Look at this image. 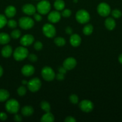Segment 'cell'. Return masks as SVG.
I'll return each mask as SVG.
<instances>
[{
	"instance_id": "cell-1",
	"label": "cell",
	"mask_w": 122,
	"mask_h": 122,
	"mask_svg": "<svg viewBox=\"0 0 122 122\" xmlns=\"http://www.w3.org/2000/svg\"><path fill=\"white\" fill-rule=\"evenodd\" d=\"M28 50L25 46H19L13 52V57L16 61H22L28 57Z\"/></svg>"
},
{
	"instance_id": "cell-2",
	"label": "cell",
	"mask_w": 122,
	"mask_h": 122,
	"mask_svg": "<svg viewBox=\"0 0 122 122\" xmlns=\"http://www.w3.org/2000/svg\"><path fill=\"white\" fill-rule=\"evenodd\" d=\"M20 108L19 102L14 99L8 100L6 103V109L11 114H16Z\"/></svg>"
},
{
	"instance_id": "cell-3",
	"label": "cell",
	"mask_w": 122,
	"mask_h": 122,
	"mask_svg": "<svg viewBox=\"0 0 122 122\" xmlns=\"http://www.w3.org/2000/svg\"><path fill=\"white\" fill-rule=\"evenodd\" d=\"M37 10L39 14H45L49 13L51 8V5L49 1L47 0H42L38 3L37 5Z\"/></svg>"
},
{
	"instance_id": "cell-4",
	"label": "cell",
	"mask_w": 122,
	"mask_h": 122,
	"mask_svg": "<svg viewBox=\"0 0 122 122\" xmlns=\"http://www.w3.org/2000/svg\"><path fill=\"white\" fill-rule=\"evenodd\" d=\"M77 21L81 24H85L89 22L90 17L88 12L85 10H80L78 11L75 15Z\"/></svg>"
},
{
	"instance_id": "cell-5",
	"label": "cell",
	"mask_w": 122,
	"mask_h": 122,
	"mask_svg": "<svg viewBox=\"0 0 122 122\" xmlns=\"http://www.w3.org/2000/svg\"><path fill=\"white\" fill-rule=\"evenodd\" d=\"M41 76L46 81H52L56 77V75L52 68L45 66L41 70Z\"/></svg>"
},
{
	"instance_id": "cell-6",
	"label": "cell",
	"mask_w": 122,
	"mask_h": 122,
	"mask_svg": "<svg viewBox=\"0 0 122 122\" xmlns=\"http://www.w3.org/2000/svg\"><path fill=\"white\" fill-rule=\"evenodd\" d=\"M19 25L23 29H30L34 25V21L29 17H22L19 20Z\"/></svg>"
},
{
	"instance_id": "cell-7",
	"label": "cell",
	"mask_w": 122,
	"mask_h": 122,
	"mask_svg": "<svg viewBox=\"0 0 122 122\" xmlns=\"http://www.w3.org/2000/svg\"><path fill=\"white\" fill-rule=\"evenodd\" d=\"M28 88L30 91L35 92L39 90L41 86V81L39 78H33L28 82Z\"/></svg>"
},
{
	"instance_id": "cell-8",
	"label": "cell",
	"mask_w": 122,
	"mask_h": 122,
	"mask_svg": "<svg viewBox=\"0 0 122 122\" xmlns=\"http://www.w3.org/2000/svg\"><path fill=\"white\" fill-rule=\"evenodd\" d=\"M42 30L44 35L49 38H52L56 35V29L53 25L50 23L45 24Z\"/></svg>"
},
{
	"instance_id": "cell-9",
	"label": "cell",
	"mask_w": 122,
	"mask_h": 122,
	"mask_svg": "<svg viewBox=\"0 0 122 122\" xmlns=\"http://www.w3.org/2000/svg\"><path fill=\"white\" fill-rule=\"evenodd\" d=\"M98 14L102 17H106L111 13V8L108 4L105 2H101L97 7Z\"/></svg>"
},
{
	"instance_id": "cell-10",
	"label": "cell",
	"mask_w": 122,
	"mask_h": 122,
	"mask_svg": "<svg viewBox=\"0 0 122 122\" xmlns=\"http://www.w3.org/2000/svg\"><path fill=\"white\" fill-rule=\"evenodd\" d=\"M79 107L83 112H85V113H89L93 110L94 105L92 101H89V100H84L80 102Z\"/></svg>"
},
{
	"instance_id": "cell-11",
	"label": "cell",
	"mask_w": 122,
	"mask_h": 122,
	"mask_svg": "<svg viewBox=\"0 0 122 122\" xmlns=\"http://www.w3.org/2000/svg\"><path fill=\"white\" fill-rule=\"evenodd\" d=\"M34 41V38L32 35L26 34L23 36L21 38L20 42L23 46H28L32 44Z\"/></svg>"
},
{
	"instance_id": "cell-12",
	"label": "cell",
	"mask_w": 122,
	"mask_h": 122,
	"mask_svg": "<svg viewBox=\"0 0 122 122\" xmlns=\"http://www.w3.org/2000/svg\"><path fill=\"white\" fill-rule=\"evenodd\" d=\"M77 65V61L73 57H69L64 60L63 63V66L67 70H70L74 69Z\"/></svg>"
},
{
	"instance_id": "cell-13",
	"label": "cell",
	"mask_w": 122,
	"mask_h": 122,
	"mask_svg": "<svg viewBox=\"0 0 122 122\" xmlns=\"http://www.w3.org/2000/svg\"><path fill=\"white\" fill-rule=\"evenodd\" d=\"M61 18V14L57 11L50 12L48 15V20L51 23H56L59 21Z\"/></svg>"
},
{
	"instance_id": "cell-14",
	"label": "cell",
	"mask_w": 122,
	"mask_h": 122,
	"mask_svg": "<svg viewBox=\"0 0 122 122\" xmlns=\"http://www.w3.org/2000/svg\"><path fill=\"white\" fill-rule=\"evenodd\" d=\"M37 8L31 4H26L22 7V11L28 15H33L36 13Z\"/></svg>"
},
{
	"instance_id": "cell-15",
	"label": "cell",
	"mask_w": 122,
	"mask_h": 122,
	"mask_svg": "<svg viewBox=\"0 0 122 122\" xmlns=\"http://www.w3.org/2000/svg\"><path fill=\"white\" fill-rule=\"evenodd\" d=\"M22 73L25 76H31L34 73L35 68L30 64H26L22 68Z\"/></svg>"
},
{
	"instance_id": "cell-16",
	"label": "cell",
	"mask_w": 122,
	"mask_h": 122,
	"mask_svg": "<svg viewBox=\"0 0 122 122\" xmlns=\"http://www.w3.org/2000/svg\"><path fill=\"white\" fill-rule=\"evenodd\" d=\"M71 45L74 47H77L80 45L81 42V38L78 35L74 34L71 35L69 39Z\"/></svg>"
},
{
	"instance_id": "cell-17",
	"label": "cell",
	"mask_w": 122,
	"mask_h": 122,
	"mask_svg": "<svg viewBox=\"0 0 122 122\" xmlns=\"http://www.w3.org/2000/svg\"><path fill=\"white\" fill-rule=\"evenodd\" d=\"M13 53V49L10 45H6L1 50V54L5 58H8Z\"/></svg>"
},
{
	"instance_id": "cell-18",
	"label": "cell",
	"mask_w": 122,
	"mask_h": 122,
	"mask_svg": "<svg viewBox=\"0 0 122 122\" xmlns=\"http://www.w3.org/2000/svg\"><path fill=\"white\" fill-rule=\"evenodd\" d=\"M16 14V9L13 5H9L5 10V15L8 18H12Z\"/></svg>"
},
{
	"instance_id": "cell-19",
	"label": "cell",
	"mask_w": 122,
	"mask_h": 122,
	"mask_svg": "<svg viewBox=\"0 0 122 122\" xmlns=\"http://www.w3.org/2000/svg\"><path fill=\"white\" fill-rule=\"evenodd\" d=\"M116 21L114 19L111 17H108L105 20V26L107 29L110 30H112L116 27Z\"/></svg>"
},
{
	"instance_id": "cell-20",
	"label": "cell",
	"mask_w": 122,
	"mask_h": 122,
	"mask_svg": "<svg viewBox=\"0 0 122 122\" xmlns=\"http://www.w3.org/2000/svg\"><path fill=\"white\" fill-rule=\"evenodd\" d=\"M22 114L25 116H30L33 113V107L29 106H26L22 108Z\"/></svg>"
},
{
	"instance_id": "cell-21",
	"label": "cell",
	"mask_w": 122,
	"mask_h": 122,
	"mask_svg": "<svg viewBox=\"0 0 122 122\" xmlns=\"http://www.w3.org/2000/svg\"><path fill=\"white\" fill-rule=\"evenodd\" d=\"M54 120H55L54 116L50 112L45 113V114H44L41 119V121L43 122H54Z\"/></svg>"
},
{
	"instance_id": "cell-22",
	"label": "cell",
	"mask_w": 122,
	"mask_h": 122,
	"mask_svg": "<svg viewBox=\"0 0 122 122\" xmlns=\"http://www.w3.org/2000/svg\"><path fill=\"white\" fill-rule=\"evenodd\" d=\"M10 41V36L6 33H0V44L6 45Z\"/></svg>"
},
{
	"instance_id": "cell-23",
	"label": "cell",
	"mask_w": 122,
	"mask_h": 122,
	"mask_svg": "<svg viewBox=\"0 0 122 122\" xmlns=\"http://www.w3.org/2000/svg\"><path fill=\"white\" fill-rule=\"evenodd\" d=\"M9 97L10 93L8 91L4 89H0V102L7 101Z\"/></svg>"
},
{
	"instance_id": "cell-24",
	"label": "cell",
	"mask_w": 122,
	"mask_h": 122,
	"mask_svg": "<svg viewBox=\"0 0 122 122\" xmlns=\"http://www.w3.org/2000/svg\"><path fill=\"white\" fill-rule=\"evenodd\" d=\"M65 7V4L63 0H56L54 3V7L57 11L63 10Z\"/></svg>"
},
{
	"instance_id": "cell-25",
	"label": "cell",
	"mask_w": 122,
	"mask_h": 122,
	"mask_svg": "<svg viewBox=\"0 0 122 122\" xmlns=\"http://www.w3.org/2000/svg\"><path fill=\"white\" fill-rule=\"evenodd\" d=\"M93 31V27L92 25L89 24L86 25L83 29V32L85 35H90L92 33Z\"/></svg>"
},
{
	"instance_id": "cell-26",
	"label": "cell",
	"mask_w": 122,
	"mask_h": 122,
	"mask_svg": "<svg viewBox=\"0 0 122 122\" xmlns=\"http://www.w3.org/2000/svg\"><path fill=\"white\" fill-rule=\"evenodd\" d=\"M55 43L58 46H63L65 45V39L62 37H57L55 39Z\"/></svg>"
},
{
	"instance_id": "cell-27",
	"label": "cell",
	"mask_w": 122,
	"mask_h": 122,
	"mask_svg": "<svg viewBox=\"0 0 122 122\" xmlns=\"http://www.w3.org/2000/svg\"><path fill=\"white\" fill-rule=\"evenodd\" d=\"M41 108L43 111L47 113V112H49L50 111V105L49 103L47 101H42L41 102Z\"/></svg>"
},
{
	"instance_id": "cell-28",
	"label": "cell",
	"mask_w": 122,
	"mask_h": 122,
	"mask_svg": "<svg viewBox=\"0 0 122 122\" xmlns=\"http://www.w3.org/2000/svg\"><path fill=\"white\" fill-rule=\"evenodd\" d=\"M7 20L6 15L0 14V29H2L7 25Z\"/></svg>"
},
{
	"instance_id": "cell-29",
	"label": "cell",
	"mask_w": 122,
	"mask_h": 122,
	"mask_svg": "<svg viewBox=\"0 0 122 122\" xmlns=\"http://www.w3.org/2000/svg\"><path fill=\"white\" fill-rule=\"evenodd\" d=\"M21 36V32L18 29H15L13 31H12L11 33V36L13 39H18Z\"/></svg>"
},
{
	"instance_id": "cell-30",
	"label": "cell",
	"mask_w": 122,
	"mask_h": 122,
	"mask_svg": "<svg viewBox=\"0 0 122 122\" xmlns=\"http://www.w3.org/2000/svg\"><path fill=\"white\" fill-rule=\"evenodd\" d=\"M17 91L18 95H20V96H24L26 94L27 89L24 86H21L18 88Z\"/></svg>"
},
{
	"instance_id": "cell-31",
	"label": "cell",
	"mask_w": 122,
	"mask_h": 122,
	"mask_svg": "<svg viewBox=\"0 0 122 122\" xmlns=\"http://www.w3.org/2000/svg\"><path fill=\"white\" fill-rule=\"evenodd\" d=\"M7 25L10 28L14 29L17 27V21L16 20H13V19H10L8 21H7Z\"/></svg>"
},
{
	"instance_id": "cell-32",
	"label": "cell",
	"mask_w": 122,
	"mask_h": 122,
	"mask_svg": "<svg viewBox=\"0 0 122 122\" xmlns=\"http://www.w3.org/2000/svg\"><path fill=\"white\" fill-rule=\"evenodd\" d=\"M111 14H112V17H114L116 19H118L122 15V13L121 12V11L117 9H115L114 10H112V12H111Z\"/></svg>"
},
{
	"instance_id": "cell-33",
	"label": "cell",
	"mask_w": 122,
	"mask_h": 122,
	"mask_svg": "<svg viewBox=\"0 0 122 122\" xmlns=\"http://www.w3.org/2000/svg\"><path fill=\"white\" fill-rule=\"evenodd\" d=\"M69 100L72 104H76L78 102V97H77V95H75V94H72V95L69 97Z\"/></svg>"
},
{
	"instance_id": "cell-34",
	"label": "cell",
	"mask_w": 122,
	"mask_h": 122,
	"mask_svg": "<svg viewBox=\"0 0 122 122\" xmlns=\"http://www.w3.org/2000/svg\"><path fill=\"white\" fill-rule=\"evenodd\" d=\"M72 14V12L69 9H63L62 11L61 15L63 17H69Z\"/></svg>"
},
{
	"instance_id": "cell-35",
	"label": "cell",
	"mask_w": 122,
	"mask_h": 122,
	"mask_svg": "<svg viewBox=\"0 0 122 122\" xmlns=\"http://www.w3.org/2000/svg\"><path fill=\"white\" fill-rule=\"evenodd\" d=\"M43 44H42L41 42L39 41H37L35 42L33 46H34V48L37 51H40L42 48H43Z\"/></svg>"
},
{
	"instance_id": "cell-36",
	"label": "cell",
	"mask_w": 122,
	"mask_h": 122,
	"mask_svg": "<svg viewBox=\"0 0 122 122\" xmlns=\"http://www.w3.org/2000/svg\"><path fill=\"white\" fill-rule=\"evenodd\" d=\"M28 58L32 62L37 61V59H38L37 56L35 54H31L28 55Z\"/></svg>"
},
{
	"instance_id": "cell-37",
	"label": "cell",
	"mask_w": 122,
	"mask_h": 122,
	"mask_svg": "<svg viewBox=\"0 0 122 122\" xmlns=\"http://www.w3.org/2000/svg\"><path fill=\"white\" fill-rule=\"evenodd\" d=\"M33 17H34L35 20L37 21H41L42 19H43L41 15V14H39V13H35L33 14Z\"/></svg>"
},
{
	"instance_id": "cell-38",
	"label": "cell",
	"mask_w": 122,
	"mask_h": 122,
	"mask_svg": "<svg viewBox=\"0 0 122 122\" xmlns=\"http://www.w3.org/2000/svg\"><path fill=\"white\" fill-rule=\"evenodd\" d=\"M56 77L58 81H63L65 78V74L61 73L59 72L57 75H56Z\"/></svg>"
},
{
	"instance_id": "cell-39",
	"label": "cell",
	"mask_w": 122,
	"mask_h": 122,
	"mask_svg": "<svg viewBox=\"0 0 122 122\" xmlns=\"http://www.w3.org/2000/svg\"><path fill=\"white\" fill-rule=\"evenodd\" d=\"M7 119V115L4 112H1L0 113V120L4 121Z\"/></svg>"
},
{
	"instance_id": "cell-40",
	"label": "cell",
	"mask_w": 122,
	"mask_h": 122,
	"mask_svg": "<svg viewBox=\"0 0 122 122\" xmlns=\"http://www.w3.org/2000/svg\"><path fill=\"white\" fill-rule=\"evenodd\" d=\"M14 120H15L16 122H21L22 120V116L20 115H19V114H17L16 113V115L14 116Z\"/></svg>"
},
{
	"instance_id": "cell-41",
	"label": "cell",
	"mask_w": 122,
	"mask_h": 122,
	"mask_svg": "<svg viewBox=\"0 0 122 122\" xmlns=\"http://www.w3.org/2000/svg\"><path fill=\"white\" fill-rule=\"evenodd\" d=\"M65 122H76V120L75 119H74L73 117L71 116H68L65 119Z\"/></svg>"
},
{
	"instance_id": "cell-42",
	"label": "cell",
	"mask_w": 122,
	"mask_h": 122,
	"mask_svg": "<svg viewBox=\"0 0 122 122\" xmlns=\"http://www.w3.org/2000/svg\"><path fill=\"white\" fill-rule=\"evenodd\" d=\"M58 71L59 72L61 73L65 74L66 73H67V70L63 66V67H60L58 69Z\"/></svg>"
},
{
	"instance_id": "cell-43",
	"label": "cell",
	"mask_w": 122,
	"mask_h": 122,
	"mask_svg": "<svg viewBox=\"0 0 122 122\" xmlns=\"http://www.w3.org/2000/svg\"><path fill=\"white\" fill-rule=\"evenodd\" d=\"M72 32H73L72 29L71 27H69V26H68V27H67V28L65 29V32L67 33V34L68 35L72 34Z\"/></svg>"
},
{
	"instance_id": "cell-44",
	"label": "cell",
	"mask_w": 122,
	"mask_h": 122,
	"mask_svg": "<svg viewBox=\"0 0 122 122\" xmlns=\"http://www.w3.org/2000/svg\"><path fill=\"white\" fill-rule=\"evenodd\" d=\"M3 75V69H2V67L0 66V77L2 76Z\"/></svg>"
},
{
	"instance_id": "cell-45",
	"label": "cell",
	"mask_w": 122,
	"mask_h": 122,
	"mask_svg": "<svg viewBox=\"0 0 122 122\" xmlns=\"http://www.w3.org/2000/svg\"><path fill=\"white\" fill-rule=\"evenodd\" d=\"M118 61H119L121 64H122V54H121L119 57H118Z\"/></svg>"
},
{
	"instance_id": "cell-46",
	"label": "cell",
	"mask_w": 122,
	"mask_h": 122,
	"mask_svg": "<svg viewBox=\"0 0 122 122\" xmlns=\"http://www.w3.org/2000/svg\"><path fill=\"white\" fill-rule=\"evenodd\" d=\"M28 82L27 81H22V84H23V85H27Z\"/></svg>"
},
{
	"instance_id": "cell-47",
	"label": "cell",
	"mask_w": 122,
	"mask_h": 122,
	"mask_svg": "<svg viewBox=\"0 0 122 122\" xmlns=\"http://www.w3.org/2000/svg\"><path fill=\"white\" fill-rule=\"evenodd\" d=\"M74 2H75V3H77V2H78V0H74Z\"/></svg>"
},
{
	"instance_id": "cell-48",
	"label": "cell",
	"mask_w": 122,
	"mask_h": 122,
	"mask_svg": "<svg viewBox=\"0 0 122 122\" xmlns=\"http://www.w3.org/2000/svg\"><path fill=\"white\" fill-rule=\"evenodd\" d=\"M37 1H38V0H37Z\"/></svg>"
}]
</instances>
